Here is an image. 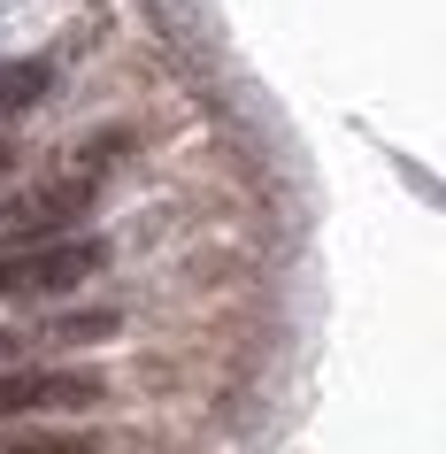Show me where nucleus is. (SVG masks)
Masks as SVG:
<instances>
[{
  "instance_id": "nucleus-4",
  "label": "nucleus",
  "mask_w": 446,
  "mask_h": 454,
  "mask_svg": "<svg viewBox=\"0 0 446 454\" xmlns=\"http://www.w3.org/2000/svg\"><path fill=\"white\" fill-rule=\"evenodd\" d=\"M0 454H100L93 431H16L0 439Z\"/></svg>"
},
{
  "instance_id": "nucleus-7",
  "label": "nucleus",
  "mask_w": 446,
  "mask_h": 454,
  "mask_svg": "<svg viewBox=\"0 0 446 454\" xmlns=\"http://www.w3.org/2000/svg\"><path fill=\"white\" fill-rule=\"evenodd\" d=\"M8 362H16V332H0V370H8Z\"/></svg>"
},
{
  "instance_id": "nucleus-3",
  "label": "nucleus",
  "mask_w": 446,
  "mask_h": 454,
  "mask_svg": "<svg viewBox=\"0 0 446 454\" xmlns=\"http://www.w3.org/2000/svg\"><path fill=\"white\" fill-rule=\"evenodd\" d=\"M100 401H108V378L100 370H24V362L0 370V424L70 416V408H100Z\"/></svg>"
},
{
  "instance_id": "nucleus-1",
  "label": "nucleus",
  "mask_w": 446,
  "mask_h": 454,
  "mask_svg": "<svg viewBox=\"0 0 446 454\" xmlns=\"http://www.w3.org/2000/svg\"><path fill=\"white\" fill-rule=\"evenodd\" d=\"M123 131H108V139H93L77 162H62L54 177H39V185L8 208V231L0 239H70L77 231V215H93V200L108 192V177H116V162H123Z\"/></svg>"
},
{
  "instance_id": "nucleus-5",
  "label": "nucleus",
  "mask_w": 446,
  "mask_h": 454,
  "mask_svg": "<svg viewBox=\"0 0 446 454\" xmlns=\"http://www.w3.org/2000/svg\"><path fill=\"white\" fill-rule=\"evenodd\" d=\"M39 93H47V62H16V70H0V116H24Z\"/></svg>"
},
{
  "instance_id": "nucleus-2",
  "label": "nucleus",
  "mask_w": 446,
  "mask_h": 454,
  "mask_svg": "<svg viewBox=\"0 0 446 454\" xmlns=\"http://www.w3.org/2000/svg\"><path fill=\"white\" fill-rule=\"evenodd\" d=\"M108 262L100 231H70V239H0V301H54V293L85 286Z\"/></svg>"
},
{
  "instance_id": "nucleus-6",
  "label": "nucleus",
  "mask_w": 446,
  "mask_h": 454,
  "mask_svg": "<svg viewBox=\"0 0 446 454\" xmlns=\"http://www.w3.org/2000/svg\"><path fill=\"white\" fill-rule=\"evenodd\" d=\"M108 332H116V309H85V316L54 324V339H108Z\"/></svg>"
}]
</instances>
